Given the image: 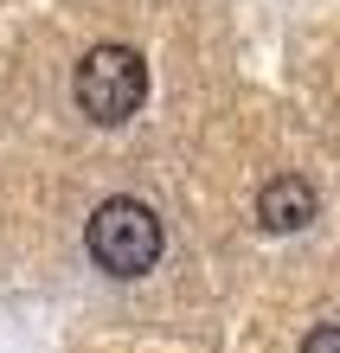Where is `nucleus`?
<instances>
[{"mask_svg": "<svg viewBox=\"0 0 340 353\" xmlns=\"http://www.w3.org/2000/svg\"><path fill=\"white\" fill-rule=\"evenodd\" d=\"M302 353H340V321H321V327L302 341Z\"/></svg>", "mask_w": 340, "mask_h": 353, "instance_id": "20e7f679", "label": "nucleus"}, {"mask_svg": "<svg viewBox=\"0 0 340 353\" xmlns=\"http://www.w3.org/2000/svg\"><path fill=\"white\" fill-rule=\"evenodd\" d=\"M83 244H90V257L110 270V276H148V270L161 263V251H167V232H161V219L148 212L141 199L116 193V199H103L90 212Z\"/></svg>", "mask_w": 340, "mask_h": 353, "instance_id": "f257e3e1", "label": "nucleus"}, {"mask_svg": "<svg viewBox=\"0 0 340 353\" xmlns=\"http://www.w3.org/2000/svg\"><path fill=\"white\" fill-rule=\"evenodd\" d=\"M77 110L90 116V122H129L141 110V97H148V58L135 46H90L83 52V65H77Z\"/></svg>", "mask_w": 340, "mask_h": 353, "instance_id": "f03ea898", "label": "nucleus"}, {"mask_svg": "<svg viewBox=\"0 0 340 353\" xmlns=\"http://www.w3.org/2000/svg\"><path fill=\"white\" fill-rule=\"evenodd\" d=\"M314 219V186L302 174H276L257 186V225L263 232H302Z\"/></svg>", "mask_w": 340, "mask_h": 353, "instance_id": "7ed1b4c3", "label": "nucleus"}]
</instances>
